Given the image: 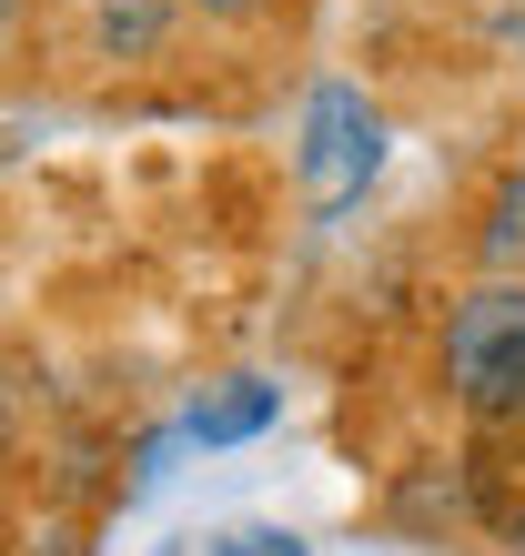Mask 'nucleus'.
<instances>
[{
	"label": "nucleus",
	"instance_id": "1",
	"mask_svg": "<svg viewBox=\"0 0 525 556\" xmlns=\"http://www.w3.org/2000/svg\"><path fill=\"white\" fill-rule=\"evenodd\" d=\"M435 384L475 435H525V283L475 274L435 324Z\"/></svg>",
	"mask_w": 525,
	"mask_h": 556
},
{
	"label": "nucleus",
	"instance_id": "3",
	"mask_svg": "<svg viewBox=\"0 0 525 556\" xmlns=\"http://www.w3.org/2000/svg\"><path fill=\"white\" fill-rule=\"evenodd\" d=\"M384 527L405 546H454L475 527V496H465V466L454 455H414V466H394L384 485Z\"/></svg>",
	"mask_w": 525,
	"mask_h": 556
},
{
	"label": "nucleus",
	"instance_id": "2",
	"mask_svg": "<svg viewBox=\"0 0 525 556\" xmlns=\"http://www.w3.org/2000/svg\"><path fill=\"white\" fill-rule=\"evenodd\" d=\"M384 142H394V122H384V102H374L364 81H313L304 132H293V192H304V213L313 223H344L374 192Z\"/></svg>",
	"mask_w": 525,
	"mask_h": 556
},
{
	"label": "nucleus",
	"instance_id": "7",
	"mask_svg": "<svg viewBox=\"0 0 525 556\" xmlns=\"http://www.w3.org/2000/svg\"><path fill=\"white\" fill-rule=\"evenodd\" d=\"M192 21H213V30H262V21H283V11H304V0H182Z\"/></svg>",
	"mask_w": 525,
	"mask_h": 556
},
{
	"label": "nucleus",
	"instance_id": "12",
	"mask_svg": "<svg viewBox=\"0 0 525 556\" xmlns=\"http://www.w3.org/2000/svg\"><path fill=\"white\" fill-rule=\"evenodd\" d=\"M515 162H525V112H515Z\"/></svg>",
	"mask_w": 525,
	"mask_h": 556
},
{
	"label": "nucleus",
	"instance_id": "10",
	"mask_svg": "<svg viewBox=\"0 0 525 556\" xmlns=\"http://www.w3.org/2000/svg\"><path fill=\"white\" fill-rule=\"evenodd\" d=\"M21 30H30V0H0V51H11Z\"/></svg>",
	"mask_w": 525,
	"mask_h": 556
},
{
	"label": "nucleus",
	"instance_id": "4",
	"mask_svg": "<svg viewBox=\"0 0 525 556\" xmlns=\"http://www.w3.org/2000/svg\"><path fill=\"white\" fill-rule=\"evenodd\" d=\"M465 253H475V274H496V283H525V162H515V152H505L496 173L475 182Z\"/></svg>",
	"mask_w": 525,
	"mask_h": 556
},
{
	"label": "nucleus",
	"instance_id": "8",
	"mask_svg": "<svg viewBox=\"0 0 525 556\" xmlns=\"http://www.w3.org/2000/svg\"><path fill=\"white\" fill-rule=\"evenodd\" d=\"M203 556H304V536H293V527H233V536H213Z\"/></svg>",
	"mask_w": 525,
	"mask_h": 556
},
{
	"label": "nucleus",
	"instance_id": "6",
	"mask_svg": "<svg viewBox=\"0 0 525 556\" xmlns=\"http://www.w3.org/2000/svg\"><path fill=\"white\" fill-rule=\"evenodd\" d=\"M273 415H283V395H273V384L233 375V384H213V395L182 415V435H192V445H243V435H262Z\"/></svg>",
	"mask_w": 525,
	"mask_h": 556
},
{
	"label": "nucleus",
	"instance_id": "9",
	"mask_svg": "<svg viewBox=\"0 0 525 556\" xmlns=\"http://www.w3.org/2000/svg\"><path fill=\"white\" fill-rule=\"evenodd\" d=\"M496 546H505V556H525V506H505V516H496Z\"/></svg>",
	"mask_w": 525,
	"mask_h": 556
},
{
	"label": "nucleus",
	"instance_id": "5",
	"mask_svg": "<svg viewBox=\"0 0 525 556\" xmlns=\"http://www.w3.org/2000/svg\"><path fill=\"white\" fill-rule=\"evenodd\" d=\"M182 21V0H91V61H162Z\"/></svg>",
	"mask_w": 525,
	"mask_h": 556
},
{
	"label": "nucleus",
	"instance_id": "11",
	"mask_svg": "<svg viewBox=\"0 0 525 556\" xmlns=\"http://www.w3.org/2000/svg\"><path fill=\"white\" fill-rule=\"evenodd\" d=\"M505 41H515V51H525V11H515V21H505Z\"/></svg>",
	"mask_w": 525,
	"mask_h": 556
}]
</instances>
